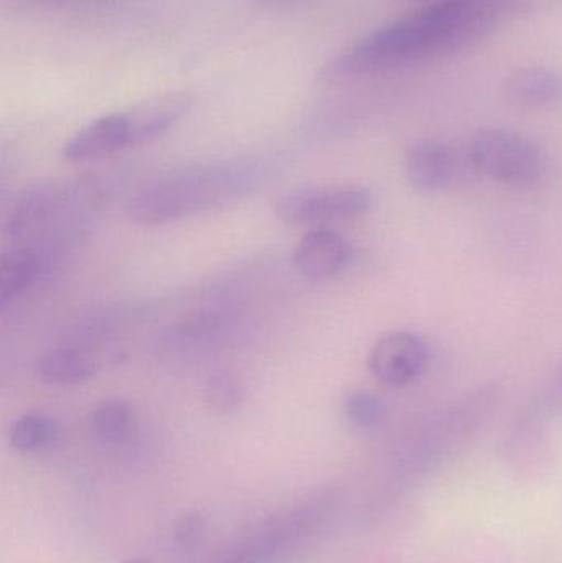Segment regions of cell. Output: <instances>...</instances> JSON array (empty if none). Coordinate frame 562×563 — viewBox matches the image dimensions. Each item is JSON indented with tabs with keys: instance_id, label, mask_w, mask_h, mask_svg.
<instances>
[{
	"instance_id": "cell-12",
	"label": "cell",
	"mask_w": 562,
	"mask_h": 563,
	"mask_svg": "<svg viewBox=\"0 0 562 563\" xmlns=\"http://www.w3.org/2000/svg\"><path fill=\"white\" fill-rule=\"evenodd\" d=\"M454 152L438 139L412 142L403 158V174L412 190L419 194H438L445 190L455 177Z\"/></svg>"
},
{
	"instance_id": "cell-16",
	"label": "cell",
	"mask_w": 562,
	"mask_h": 563,
	"mask_svg": "<svg viewBox=\"0 0 562 563\" xmlns=\"http://www.w3.org/2000/svg\"><path fill=\"white\" fill-rule=\"evenodd\" d=\"M48 261L38 251L26 246H12L0 263V305L22 297L48 267Z\"/></svg>"
},
{
	"instance_id": "cell-21",
	"label": "cell",
	"mask_w": 562,
	"mask_h": 563,
	"mask_svg": "<svg viewBox=\"0 0 562 563\" xmlns=\"http://www.w3.org/2000/svg\"><path fill=\"white\" fill-rule=\"evenodd\" d=\"M530 407L550 420L562 413V367Z\"/></svg>"
},
{
	"instance_id": "cell-4",
	"label": "cell",
	"mask_w": 562,
	"mask_h": 563,
	"mask_svg": "<svg viewBox=\"0 0 562 563\" xmlns=\"http://www.w3.org/2000/svg\"><path fill=\"white\" fill-rule=\"evenodd\" d=\"M339 503L337 492L313 496L309 501L264 522L211 563H286L304 542L326 528L339 509Z\"/></svg>"
},
{
	"instance_id": "cell-2",
	"label": "cell",
	"mask_w": 562,
	"mask_h": 563,
	"mask_svg": "<svg viewBox=\"0 0 562 563\" xmlns=\"http://www.w3.org/2000/svg\"><path fill=\"white\" fill-rule=\"evenodd\" d=\"M500 399V384H485L412 427L392 453L379 485L415 493L484 429Z\"/></svg>"
},
{
	"instance_id": "cell-20",
	"label": "cell",
	"mask_w": 562,
	"mask_h": 563,
	"mask_svg": "<svg viewBox=\"0 0 562 563\" xmlns=\"http://www.w3.org/2000/svg\"><path fill=\"white\" fill-rule=\"evenodd\" d=\"M203 399L211 412L218 416H231L243 406V383L231 371H214L205 380Z\"/></svg>"
},
{
	"instance_id": "cell-19",
	"label": "cell",
	"mask_w": 562,
	"mask_h": 563,
	"mask_svg": "<svg viewBox=\"0 0 562 563\" xmlns=\"http://www.w3.org/2000/svg\"><path fill=\"white\" fill-rule=\"evenodd\" d=\"M343 416L346 422L359 430L370 433L378 430L388 416V407L378 394L366 389H355L343 399Z\"/></svg>"
},
{
	"instance_id": "cell-3",
	"label": "cell",
	"mask_w": 562,
	"mask_h": 563,
	"mask_svg": "<svg viewBox=\"0 0 562 563\" xmlns=\"http://www.w3.org/2000/svg\"><path fill=\"white\" fill-rule=\"evenodd\" d=\"M264 170L253 162H221L174 172L139 190L128 203V217L158 227L233 203L250 195Z\"/></svg>"
},
{
	"instance_id": "cell-23",
	"label": "cell",
	"mask_w": 562,
	"mask_h": 563,
	"mask_svg": "<svg viewBox=\"0 0 562 563\" xmlns=\"http://www.w3.org/2000/svg\"><path fill=\"white\" fill-rule=\"evenodd\" d=\"M124 563H151V562L145 561V559H132V561H128Z\"/></svg>"
},
{
	"instance_id": "cell-11",
	"label": "cell",
	"mask_w": 562,
	"mask_h": 563,
	"mask_svg": "<svg viewBox=\"0 0 562 563\" xmlns=\"http://www.w3.org/2000/svg\"><path fill=\"white\" fill-rule=\"evenodd\" d=\"M132 148L131 125L125 111L96 118L65 142L62 157L69 164H88Z\"/></svg>"
},
{
	"instance_id": "cell-6",
	"label": "cell",
	"mask_w": 562,
	"mask_h": 563,
	"mask_svg": "<svg viewBox=\"0 0 562 563\" xmlns=\"http://www.w3.org/2000/svg\"><path fill=\"white\" fill-rule=\"evenodd\" d=\"M502 465L517 485L541 486L557 470V445L550 419L528 407L511 423L500 446Z\"/></svg>"
},
{
	"instance_id": "cell-18",
	"label": "cell",
	"mask_w": 562,
	"mask_h": 563,
	"mask_svg": "<svg viewBox=\"0 0 562 563\" xmlns=\"http://www.w3.org/2000/svg\"><path fill=\"white\" fill-rule=\"evenodd\" d=\"M135 426V413L131 404L121 399H109L96 406L89 417V427L96 439L106 443L128 439Z\"/></svg>"
},
{
	"instance_id": "cell-1",
	"label": "cell",
	"mask_w": 562,
	"mask_h": 563,
	"mask_svg": "<svg viewBox=\"0 0 562 563\" xmlns=\"http://www.w3.org/2000/svg\"><path fill=\"white\" fill-rule=\"evenodd\" d=\"M515 0H438L346 46L327 63V78L373 75L471 46L491 35Z\"/></svg>"
},
{
	"instance_id": "cell-5",
	"label": "cell",
	"mask_w": 562,
	"mask_h": 563,
	"mask_svg": "<svg viewBox=\"0 0 562 563\" xmlns=\"http://www.w3.org/2000/svg\"><path fill=\"white\" fill-rule=\"evenodd\" d=\"M469 158L478 174L510 187H530L547 170L540 145L507 129H482L472 135Z\"/></svg>"
},
{
	"instance_id": "cell-9",
	"label": "cell",
	"mask_w": 562,
	"mask_h": 563,
	"mask_svg": "<svg viewBox=\"0 0 562 563\" xmlns=\"http://www.w3.org/2000/svg\"><path fill=\"white\" fill-rule=\"evenodd\" d=\"M352 261V244L327 227H317L304 234L293 253L297 273L312 282L335 279L349 269Z\"/></svg>"
},
{
	"instance_id": "cell-22",
	"label": "cell",
	"mask_w": 562,
	"mask_h": 563,
	"mask_svg": "<svg viewBox=\"0 0 562 563\" xmlns=\"http://www.w3.org/2000/svg\"><path fill=\"white\" fill-rule=\"evenodd\" d=\"M205 534V521L200 515L184 516L175 528V541L180 548L191 549Z\"/></svg>"
},
{
	"instance_id": "cell-13",
	"label": "cell",
	"mask_w": 562,
	"mask_h": 563,
	"mask_svg": "<svg viewBox=\"0 0 562 563\" xmlns=\"http://www.w3.org/2000/svg\"><path fill=\"white\" fill-rule=\"evenodd\" d=\"M194 106V98L188 92H167L155 96L134 108L128 109L131 125L132 148L151 144L155 139L167 134Z\"/></svg>"
},
{
	"instance_id": "cell-8",
	"label": "cell",
	"mask_w": 562,
	"mask_h": 563,
	"mask_svg": "<svg viewBox=\"0 0 562 563\" xmlns=\"http://www.w3.org/2000/svg\"><path fill=\"white\" fill-rule=\"evenodd\" d=\"M428 366V343L415 331H388L370 347V373L385 386H408L418 380Z\"/></svg>"
},
{
	"instance_id": "cell-15",
	"label": "cell",
	"mask_w": 562,
	"mask_h": 563,
	"mask_svg": "<svg viewBox=\"0 0 562 563\" xmlns=\"http://www.w3.org/2000/svg\"><path fill=\"white\" fill-rule=\"evenodd\" d=\"M99 364L88 351L75 346L55 347L36 360L35 374L52 387H75L98 376Z\"/></svg>"
},
{
	"instance_id": "cell-10",
	"label": "cell",
	"mask_w": 562,
	"mask_h": 563,
	"mask_svg": "<svg viewBox=\"0 0 562 563\" xmlns=\"http://www.w3.org/2000/svg\"><path fill=\"white\" fill-rule=\"evenodd\" d=\"M421 563H515V554L497 532L464 528L438 539Z\"/></svg>"
},
{
	"instance_id": "cell-17",
	"label": "cell",
	"mask_w": 562,
	"mask_h": 563,
	"mask_svg": "<svg viewBox=\"0 0 562 563\" xmlns=\"http://www.w3.org/2000/svg\"><path fill=\"white\" fill-rule=\"evenodd\" d=\"M59 426L55 417L40 410H32L13 420L9 430L12 449L22 453L42 452L58 439Z\"/></svg>"
},
{
	"instance_id": "cell-7",
	"label": "cell",
	"mask_w": 562,
	"mask_h": 563,
	"mask_svg": "<svg viewBox=\"0 0 562 563\" xmlns=\"http://www.w3.org/2000/svg\"><path fill=\"white\" fill-rule=\"evenodd\" d=\"M372 205V190L363 185H320L280 195L274 200L273 213L286 224L317 228L362 217Z\"/></svg>"
},
{
	"instance_id": "cell-14",
	"label": "cell",
	"mask_w": 562,
	"mask_h": 563,
	"mask_svg": "<svg viewBox=\"0 0 562 563\" xmlns=\"http://www.w3.org/2000/svg\"><path fill=\"white\" fill-rule=\"evenodd\" d=\"M504 96L515 108L543 111L562 102V73L544 66L517 69L504 82Z\"/></svg>"
}]
</instances>
